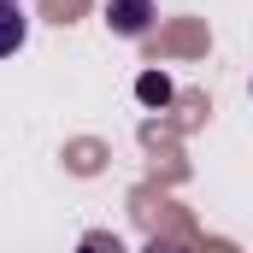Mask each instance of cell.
<instances>
[{
	"instance_id": "1",
	"label": "cell",
	"mask_w": 253,
	"mask_h": 253,
	"mask_svg": "<svg viewBox=\"0 0 253 253\" xmlns=\"http://www.w3.org/2000/svg\"><path fill=\"white\" fill-rule=\"evenodd\" d=\"M106 24L118 36H147L153 24V0H106Z\"/></svg>"
},
{
	"instance_id": "2",
	"label": "cell",
	"mask_w": 253,
	"mask_h": 253,
	"mask_svg": "<svg viewBox=\"0 0 253 253\" xmlns=\"http://www.w3.org/2000/svg\"><path fill=\"white\" fill-rule=\"evenodd\" d=\"M24 30H30V18H24V6H18V0H0V59L24 47Z\"/></svg>"
},
{
	"instance_id": "3",
	"label": "cell",
	"mask_w": 253,
	"mask_h": 253,
	"mask_svg": "<svg viewBox=\"0 0 253 253\" xmlns=\"http://www.w3.org/2000/svg\"><path fill=\"white\" fill-rule=\"evenodd\" d=\"M135 94H141V100H147V106H153V100H159V106H165V100H171V83H165V77H159V71H147V77H141V83H135Z\"/></svg>"
},
{
	"instance_id": "4",
	"label": "cell",
	"mask_w": 253,
	"mask_h": 253,
	"mask_svg": "<svg viewBox=\"0 0 253 253\" xmlns=\"http://www.w3.org/2000/svg\"><path fill=\"white\" fill-rule=\"evenodd\" d=\"M77 253H124V242H118V236H106V230H88V236L77 242Z\"/></svg>"
},
{
	"instance_id": "5",
	"label": "cell",
	"mask_w": 253,
	"mask_h": 253,
	"mask_svg": "<svg viewBox=\"0 0 253 253\" xmlns=\"http://www.w3.org/2000/svg\"><path fill=\"white\" fill-rule=\"evenodd\" d=\"M147 253H171V248H159V242H153V248H147Z\"/></svg>"
}]
</instances>
